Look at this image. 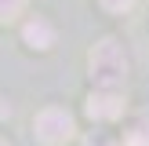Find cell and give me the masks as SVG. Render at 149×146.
I'll return each mask as SVG.
<instances>
[{
    "label": "cell",
    "instance_id": "cell-1",
    "mask_svg": "<svg viewBox=\"0 0 149 146\" xmlns=\"http://www.w3.org/2000/svg\"><path fill=\"white\" fill-rule=\"evenodd\" d=\"M91 80L102 91H116V88L127 80V51L120 48V40H102L91 48Z\"/></svg>",
    "mask_w": 149,
    "mask_h": 146
},
{
    "label": "cell",
    "instance_id": "cell-2",
    "mask_svg": "<svg viewBox=\"0 0 149 146\" xmlns=\"http://www.w3.org/2000/svg\"><path fill=\"white\" fill-rule=\"evenodd\" d=\"M36 139H40L44 146H62L73 139V131H77V124H73V117L65 113V110L51 106V110H40L36 113Z\"/></svg>",
    "mask_w": 149,
    "mask_h": 146
},
{
    "label": "cell",
    "instance_id": "cell-3",
    "mask_svg": "<svg viewBox=\"0 0 149 146\" xmlns=\"http://www.w3.org/2000/svg\"><path fill=\"white\" fill-rule=\"evenodd\" d=\"M87 113H91L95 121H116V117L124 113V99L116 91H95L91 99H87Z\"/></svg>",
    "mask_w": 149,
    "mask_h": 146
},
{
    "label": "cell",
    "instance_id": "cell-4",
    "mask_svg": "<svg viewBox=\"0 0 149 146\" xmlns=\"http://www.w3.org/2000/svg\"><path fill=\"white\" fill-rule=\"evenodd\" d=\"M22 36H26V44H29V48L44 51V48H51V40H55V29H51L44 18H33V22H26Z\"/></svg>",
    "mask_w": 149,
    "mask_h": 146
},
{
    "label": "cell",
    "instance_id": "cell-5",
    "mask_svg": "<svg viewBox=\"0 0 149 146\" xmlns=\"http://www.w3.org/2000/svg\"><path fill=\"white\" fill-rule=\"evenodd\" d=\"M124 146H149V124H138L135 131H127Z\"/></svg>",
    "mask_w": 149,
    "mask_h": 146
},
{
    "label": "cell",
    "instance_id": "cell-6",
    "mask_svg": "<svg viewBox=\"0 0 149 146\" xmlns=\"http://www.w3.org/2000/svg\"><path fill=\"white\" fill-rule=\"evenodd\" d=\"M22 7H26V0H0V22H11Z\"/></svg>",
    "mask_w": 149,
    "mask_h": 146
},
{
    "label": "cell",
    "instance_id": "cell-7",
    "mask_svg": "<svg viewBox=\"0 0 149 146\" xmlns=\"http://www.w3.org/2000/svg\"><path fill=\"white\" fill-rule=\"evenodd\" d=\"M84 146H113V139H109V135H102V131H91Z\"/></svg>",
    "mask_w": 149,
    "mask_h": 146
},
{
    "label": "cell",
    "instance_id": "cell-8",
    "mask_svg": "<svg viewBox=\"0 0 149 146\" xmlns=\"http://www.w3.org/2000/svg\"><path fill=\"white\" fill-rule=\"evenodd\" d=\"M131 4L135 0H102V7H109V11H127Z\"/></svg>",
    "mask_w": 149,
    "mask_h": 146
},
{
    "label": "cell",
    "instance_id": "cell-9",
    "mask_svg": "<svg viewBox=\"0 0 149 146\" xmlns=\"http://www.w3.org/2000/svg\"><path fill=\"white\" fill-rule=\"evenodd\" d=\"M0 117H11V102L7 99H0Z\"/></svg>",
    "mask_w": 149,
    "mask_h": 146
},
{
    "label": "cell",
    "instance_id": "cell-10",
    "mask_svg": "<svg viewBox=\"0 0 149 146\" xmlns=\"http://www.w3.org/2000/svg\"><path fill=\"white\" fill-rule=\"evenodd\" d=\"M0 146H7V142H0Z\"/></svg>",
    "mask_w": 149,
    "mask_h": 146
}]
</instances>
